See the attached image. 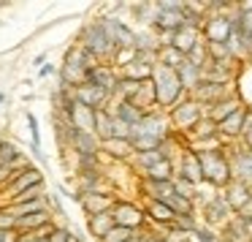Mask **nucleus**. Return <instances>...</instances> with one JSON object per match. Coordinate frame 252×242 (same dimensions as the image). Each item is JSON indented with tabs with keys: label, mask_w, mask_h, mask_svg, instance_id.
Segmentation results:
<instances>
[{
	"label": "nucleus",
	"mask_w": 252,
	"mask_h": 242,
	"mask_svg": "<svg viewBox=\"0 0 252 242\" xmlns=\"http://www.w3.org/2000/svg\"><path fill=\"white\" fill-rule=\"evenodd\" d=\"M149 79H152V84H155V98H158L160 112H171L176 104H182V101L187 98V93L182 90V82H179L174 68H165V66H158V63H155Z\"/></svg>",
	"instance_id": "nucleus-1"
},
{
	"label": "nucleus",
	"mask_w": 252,
	"mask_h": 242,
	"mask_svg": "<svg viewBox=\"0 0 252 242\" xmlns=\"http://www.w3.org/2000/svg\"><path fill=\"white\" fill-rule=\"evenodd\" d=\"M198 163H201V174H203V185H209L212 191H225L233 177H230V158H228V147L222 150H206V153H195Z\"/></svg>",
	"instance_id": "nucleus-2"
},
{
	"label": "nucleus",
	"mask_w": 252,
	"mask_h": 242,
	"mask_svg": "<svg viewBox=\"0 0 252 242\" xmlns=\"http://www.w3.org/2000/svg\"><path fill=\"white\" fill-rule=\"evenodd\" d=\"M76 44L82 46V49H87L90 55H95L100 63H111V57H114V52H117L114 41L109 39V33H106V28L100 25V19H93V22H87L79 30Z\"/></svg>",
	"instance_id": "nucleus-3"
},
{
	"label": "nucleus",
	"mask_w": 252,
	"mask_h": 242,
	"mask_svg": "<svg viewBox=\"0 0 252 242\" xmlns=\"http://www.w3.org/2000/svg\"><path fill=\"white\" fill-rule=\"evenodd\" d=\"M168 115V122H171V128L174 131H179V133H190L192 131V125H195L198 120H203L206 117V106H201L198 101H192L190 95H187L182 104H176L171 112H165Z\"/></svg>",
	"instance_id": "nucleus-4"
},
{
	"label": "nucleus",
	"mask_w": 252,
	"mask_h": 242,
	"mask_svg": "<svg viewBox=\"0 0 252 242\" xmlns=\"http://www.w3.org/2000/svg\"><path fill=\"white\" fill-rule=\"evenodd\" d=\"M41 182H44V174H41V169H35V166L22 169V171H14V177L8 180V185L0 191V207H8L19 193L30 191L33 185H41Z\"/></svg>",
	"instance_id": "nucleus-5"
},
{
	"label": "nucleus",
	"mask_w": 252,
	"mask_h": 242,
	"mask_svg": "<svg viewBox=\"0 0 252 242\" xmlns=\"http://www.w3.org/2000/svg\"><path fill=\"white\" fill-rule=\"evenodd\" d=\"M195 204H201V215H203V223L206 226H225L230 218H233V212H230L228 202H225L222 191H212L209 196L198 199Z\"/></svg>",
	"instance_id": "nucleus-6"
},
{
	"label": "nucleus",
	"mask_w": 252,
	"mask_h": 242,
	"mask_svg": "<svg viewBox=\"0 0 252 242\" xmlns=\"http://www.w3.org/2000/svg\"><path fill=\"white\" fill-rule=\"evenodd\" d=\"M111 218L114 226H125L130 231H144L147 229V215L138 207L136 202H125V199H117L114 207H111Z\"/></svg>",
	"instance_id": "nucleus-7"
},
{
	"label": "nucleus",
	"mask_w": 252,
	"mask_h": 242,
	"mask_svg": "<svg viewBox=\"0 0 252 242\" xmlns=\"http://www.w3.org/2000/svg\"><path fill=\"white\" fill-rule=\"evenodd\" d=\"M100 25L106 28V33H109V39L114 41L117 49H133L136 28H130L122 17H117V14H106V17H100Z\"/></svg>",
	"instance_id": "nucleus-8"
},
{
	"label": "nucleus",
	"mask_w": 252,
	"mask_h": 242,
	"mask_svg": "<svg viewBox=\"0 0 252 242\" xmlns=\"http://www.w3.org/2000/svg\"><path fill=\"white\" fill-rule=\"evenodd\" d=\"M236 8V6H233ZM230 14L233 11H225V14H206V22L201 28V36L206 44H225L230 36Z\"/></svg>",
	"instance_id": "nucleus-9"
},
{
	"label": "nucleus",
	"mask_w": 252,
	"mask_h": 242,
	"mask_svg": "<svg viewBox=\"0 0 252 242\" xmlns=\"http://www.w3.org/2000/svg\"><path fill=\"white\" fill-rule=\"evenodd\" d=\"M228 95H233V90H230V84H214V82H201L195 90L190 93L192 101H198L201 106H214L217 101L228 98Z\"/></svg>",
	"instance_id": "nucleus-10"
},
{
	"label": "nucleus",
	"mask_w": 252,
	"mask_h": 242,
	"mask_svg": "<svg viewBox=\"0 0 252 242\" xmlns=\"http://www.w3.org/2000/svg\"><path fill=\"white\" fill-rule=\"evenodd\" d=\"M222 196H225V202H228V207H230L233 215H241L247 209V204L252 202L250 185H247V182H239V180H230L228 185H225Z\"/></svg>",
	"instance_id": "nucleus-11"
},
{
	"label": "nucleus",
	"mask_w": 252,
	"mask_h": 242,
	"mask_svg": "<svg viewBox=\"0 0 252 242\" xmlns=\"http://www.w3.org/2000/svg\"><path fill=\"white\" fill-rule=\"evenodd\" d=\"M117 82H120V74H117L114 66H98L95 71H90L87 77H84V84H93V87L103 90V93H109L111 98H114V90H117Z\"/></svg>",
	"instance_id": "nucleus-12"
},
{
	"label": "nucleus",
	"mask_w": 252,
	"mask_h": 242,
	"mask_svg": "<svg viewBox=\"0 0 252 242\" xmlns=\"http://www.w3.org/2000/svg\"><path fill=\"white\" fill-rule=\"evenodd\" d=\"M114 202H117L114 193H82V196H79V207L84 209V215H87V218L111 212Z\"/></svg>",
	"instance_id": "nucleus-13"
},
{
	"label": "nucleus",
	"mask_w": 252,
	"mask_h": 242,
	"mask_svg": "<svg viewBox=\"0 0 252 242\" xmlns=\"http://www.w3.org/2000/svg\"><path fill=\"white\" fill-rule=\"evenodd\" d=\"M71 95H73V101H79V104L90 106V109H109V104L114 101L109 93H103V90L93 87V84H82V87L71 90Z\"/></svg>",
	"instance_id": "nucleus-14"
},
{
	"label": "nucleus",
	"mask_w": 252,
	"mask_h": 242,
	"mask_svg": "<svg viewBox=\"0 0 252 242\" xmlns=\"http://www.w3.org/2000/svg\"><path fill=\"white\" fill-rule=\"evenodd\" d=\"M230 158V177L239 182H247V185H252V150H236L233 155H228Z\"/></svg>",
	"instance_id": "nucleus-15"
},
{
	"label": "nucleus",
	"mask_w": 252,
	"mask_h": 242,
	"mask_svg": "<svg viewBox=\"0 0 252 242\" xmlns=\"http://www.w3.org/2000/svg\"><path fill=\"white\" fill-rule=\"evenodd\" d=\"M68 150L79 158H87V155H100V139L95 133H82V131H73L71 133V142H68Z\"/></svg>",
	"instance_id": "nucleus-16"
},
{
	"label": "nucleus",
	"mask_w": 252,
	"mask_h": 242,
	"mask_svg": "<svg viewBox=\"0 0 252 242\" xmlns=\"http://www.w3.org/2000/svg\"><path fill=\"white\" fill-rule=\"evenodd\" d=\"M68 120H71L73 131H82V133H95V109L73 101L71 109H68Z\"/></svg>",
	"instance_id": "nucleus-17"
},
{
	"label": "nucleus",
	"mask_w": 252,
	"mask_h": 242,
	"mask_svg": "<svg viewBox=\"0 0 252 242\" xmlns=\"http://www.w3.org/2000/svg\"><path fill=\"white\" fill-rule=\"evenodd\" d=\"M176 174L185 177V180H190L192 185H198V188L203 185L201 163H198V155L192 153V150H182V158H179V169H176ZM176 174H174V177H176Z\"/></svg>",
	"instance_id": "nucleus-18"
},
{
	"label": "nucleus",
	"mask_w": 252,
	"mask_h": 242,
	"mask_svg": "<svg viewBox=\"0 0 252 242\" xmlns=\"http://www.w3.org/2000/svg\"><path fill=\"white\" fill-rule=\"evenodd\" d=\"M244 115H247V106L236 109L230 117H225L222 122H217V136L222 142H233V139L241 136V128H244Z\"/></svg>",
	"instance_id": "nucleus-19"
},
{
	"label": "nucleus",
	"mask_w": 252,
	"mask_h": 242,
	"mask_svg": "<svg viewBox=\"0 0 252 242\" xmlns=\"http://www.w3.org/2000/svg\"><path fill=\"white\" fill-rule=\"evenodd\" d=\"M201 39H203V36H201V30H195V28H187V25H185V28H179L176 33H171L168 44L174 46L176 52H182V55L187 57V55L192 52V46H195Z\"/></svg>",
	"instance_id": "nucleus-20"
},
{
	"label": "nucleus",
	"mask_w": 252,
	"mask_h": 242,
	"mask_svg": "<svg viewBox=\"0 0 252 242\" xmlns=\"http://www.w3.org/2000/svg\"><path fill=\"white\" fill-rule=\"evenodd\" d=\"M241 106H244V104H241V95L233 93V95H228V98L217 101L214 106H209V109H206V117L214 122V125H217V122H222L225 117H230L236 109H241Z\"/></svg>",
	"instance_id": "nucleus-21"
},
{
	"label": "nucleus",
	"mask_w": 252,
	"mask_h": 242,
	"mask_svg": "<svg viewBox=\"0 0 252 242\" xmlns=\"http://www.w3.org/2000/svg\"><path fill=\"white\" fill-rule=\"evenodd\" d=\"M55 215L49 209H41V212H33V215H25V218H17V231L19 234H28V231H38V229H46V226H55Z\"/></svg>",
	"instance_id": "nucleus-22"
},
{
	"label": "nucleus",
	"mask_w": 252,
	"mask_h": 242,
	"mask_svg": "<svg viewBox=\"0 0 252 242\" xmlns=\"http://www.w3.org/2000/svg\"><path fill=\"white\" fill-rule=\"evenodd\" d=\"M100 155H106L111 161H130L136 155V150L125 139H106V142H100Z\"/></svg>",
	"instance_id": "nucleus-23"
},
{
	"label": "nucleus",
	"mask_w": 252,
	"mask_h": 242,
	"mask_svg": "<svg viewBox=\"0 0 252 242\" xmlns=\"http://www.w3.org/2000/svg\"><path fill=\"white\" fill-rule=\"evenodd\" d=\"M176 77H179V82H182V90H185L187 95L192 93V90L198 87V84L203 82V68H198V66H192L190 60H182V66L176 68Z\"/></svg>",
	"instance_id": "nucleus-24"
},
{
	"label": "nucleus",
	"mask_w": 252,
	"mask_h": 242,
	"mask_svg": "<svg viewBox=\"0 0 252 242\" xmlns=\"http://www.w3.org/2000/svg\"><path fill=\"white\" fill-rule=\"evenodd\" d=\"M144 215H147V223L158 226V229H165V226H171V220H174V212H171L163 202H155V199H147Z\"/></svg>",
	"instance_id": "nucleus-25"
},
{
	"label": "nucleus",
	"mask_w": 252,
	"mask_h": 242,
	"mask_svg": "<svg viewBox=\"0 0 252 242\" xmlns=\"http://www.w3.org/2000/svg\"><path fill=\"white\" fill-rule=\"evenodd\" d=\"M130 104L136 106V109H141L144 115H147V112H152V109H158V98H155V84H152V79L141 82V87H138L136 95H133Z\"/></svg>",
	"instance_id": "nucleus-26"
},
{
	"label": "nucleus",
	"mask_w": 252,
	"mask_h": 242,
	"mask_svg": "<svg viewBox=\"0 0 252 242\" xmlns=\"http://www.w3.org/2000/svg\"><path fill=\"white\" fill-rule=\"evenodd\" d=\"M174 174H176V166H174V161H168V158H163V161H158V163L152 166V169H147L141 174V180H152V182H168V180H174Z\"/></svg>",
	"instance_id": "nucleus-27"
},
{
	"label": "nucleus",
	"mask_w": 252,
	"mask_h": 242,
	"mask_svg": "<svg viewBox=\"0 0 252 242\" xmlns=\"http://www.w3.org/2000/svg\"><path fill=\"white\" fill-rule=\"evenodd\" d=\"M114 229V218H111V212H103V215H93V218H87V231L95 237V240H103L109 231Z\"/></svg>",
	"instance_id": "nucleus-28"
},
{
	"label": "nucleus",
	"mask_w": 252,
	"mask_h": 242,
	"mask_svg": "<svg viewBox=\"0 0 252 242\" xmlns=\"http://www.w3.org/2000/svg\"><path fill=\"white\" fill-rule=\"evenodd\" d=\"M160 41L155 36L152 28H138L136 30V39H133V49L136 52H158Z\"/></svg>",
	"instance_id": "nucleus-29"
},
{
	"label": "nucleus",
	"mask_w": 252,
	"mask_h": 242,
	"mask_svg": "<svg viewBox=\"0 0 252 242\" xmlns=\"http://www.w3.org/2000/svg\"><path fill=\"white\" fill-rule=\"evenodd\" d=\"M217 136V125H214L209 117H203V120H198L195 125H192V131L187 133V139H190V144L195 142H206V139H214Z\"/></svg>",
	"instance_id": "nucleus-30"
},
{
	"label": "nucleus",
	"mask_w": 252,
	"mask_h": 242,
	"mask_svg": "<svg viewBox=\"0 0 252 242\" xmlns=\"http://www.w3.org/2000/svg\"><path fill=\"white\" fill-rule=\"evenodd\" d=\"M182 60H185V55L182 52H176L171 44H160L158 46V66H165V68H179Z\"/></svg>",
	"instance_id": "nucleus-31"
},
{
	"label": "nucleus",
	"mask_w": 252,
	"mask_h": 242,
	"mask_svg": "<svg viewBox=\"0 0 252 242\" xmlns=\"http://www.w3.org/2000/svg\"><path fill=\"white\" fill-rule=\"evenodd\" d=\"M25 120H28V128H30V139H33V153L41 163L46 166V155L41 153V125H38V117L33 112H25Z\"/></svg>",
	"instance_id": "nucleus-32"
},
{
	"label": "nucleus",
	"mask_w": 252,
	"mask_h": 242,
	"mask_svg": "<svg viewBox=\"0 0 252 242\" xmlns=\"http://www.w3.org/2000/svg\"><path fill=\"white\" fill-rule=\"evenodd\" d=\"M171 182H174V193H176V196L187 199V202H192V204L198 202V193H201V188H198V185H192L190 180H185V177H179V174H176Z\"/></svg>",
	"instance_id": "nucleus-33"
},
{
	"label": "nucleus",
	"mask_w": 252,
	"mask_h": 242,
	"mask_svg": "<svg viewBox=\"0 0 252 242\" xmlns=\"http://www.w3.org/2000/svg\"><path fill=\"white\" fill-rule=\"evenodd\" d=\"M152 68H155V66H144V63L133 60L130 66H125V68L120 71V77L133 79V82H147V79L152 77Z\"/></svg>",
	"instance_id": "nucleus-34"
},
{
	"label": "nucleus",
	"mask_w": 252,
	"mask_h": 242,
	"mask_svg": "<svg viewBox=\"0 0 252 242\" xmlns=\"http://www.w3.org/2000/svg\"><path fill=\"white\" fill-rule=\"evenodd\" d=\"M163 158H165V155L160 153V150H152V153H136V155L130 158V163L138 169V174H144V171L152 169V166L158 163V161H163Z\"/></svg>",
	"instance_id": "nucleus-35"
},
{
	"label": "nucleus",
	"mask_w": 252,
	"mask_h": 242,
	"mask_svg": "<svg viewBox=\"0 0 252 242\" xmlns=\"http://www.w3.org/2000/svg\"><path fill=\"white\" fill-rule=\"evenodd\" d=\"M95 136L100 142L111 139V112L109 109H95Z\"/></svg>",
	"instance_id": "nucleus-36"
},
{
	"label": "nucleus",
	"mask_w": 252,
	"mask_h": 242,
	"mask_svg": "<svg viewBox=\"0 0 252 242\" xmlns=\"http://www.w3.org/2000/svg\"><path fill=\"white\" fill-rule=\"evenodd\" d=\"M127 11L133 14V19H136L138 25H144V28H152V22H155V6L141 3V6H130Z\"/></svg>",
	"instance_id": "nucleus-37"
},
{
	"label": "nucleus",
	"mask_w": 252,
	"mask_h": 242,
	"mask_svg": "<svg viewBox=\"0 0 252 242\" xmlns=\"http://www.w3.org/2000/svg\"><path fill=\"white\" fill-rule=\"evenodd\" d=\"M171 229L185 231V234L192 237V231L198 229V220H195V215H174V220H171Z\"/></svg>",
	"instance_id": "nucleus-38"
},
{
	"label": "nucleus",
	"mask_w": 252,
	"mask_h": 242,
	"mask_svg": "<svg viewBox=\"0 0 252 242\" xmlns=\"http://www.w3.org/2000/svg\"><path fill=\"white\" fill-rule=\"evenodd\" d=\"M187 60H190L192 66H198V68H203V66H206V63H209V49H206V41H203V39L198 41V44L192 46V52L187 55Z\"/></svg>",
	"instance_id": "nucleus-39"
},
{
	"label": "nucleus",
	"mask_w": 252,
	"mask_h": 242,
	"mask_svg": "<svg viewBox=\"0 0 252 242\" xmlns=\"http://www.w3.org/2000/svg\"><path fill=\"white\" fill-rule=\"evenodd\" d=\"M138 234H141V231H130V229H125V226H114L100 242H127V240H133V237H138Z\"/></svg>",
	"instance_id": "nucleus-40"
},
{
	"label": "nucleus",
	"mask_w": 252,
	"mask_h": 242,
	"mask_svg": "<svg viewBox=\"0 0 252 242\" xmlns=\"http://www.w3.org/2000/svg\"><path fill=\"white\" fill-rule=\"evenodd\" d=\"M192 237H195L198 242H217L220 240V234L212 229V226H206V223H198V229L192 231Z\"/></svg>",
	"instance_id": "nucleus-41"
},
{
	"label": "nucleus",
	"mask_w": 252,
	"mask_h": 242,
	"mask_svg": "<svg viewBox=\"0 0 252 242\" xmlns=\"http://www.w3.org/2000/svg\"><path fill=\"white\" fill-rule=\"evenodd\" d=\"M55 226H46V229L38 231H28V234H19V242H49V234Z\"/></svg>",
	"instance_id": "nucleus-42"
},
{
	"label": "nucleus",
	"mask_w": 252,
	"mask_h": 242,
	"mask_svg": "<svg viewBox=\"0 0 252 242\" xmlns=\"http://www.w3.org/2000/svg\"><path fill=\"white\" fill-rule=\"evenodd\" d=\"M73 231L68 229V226H63V223H55V229H52V234H49V242H71L73 240Z\"/></svg>",
	"instance_id": "nucleus-43"
},
{
	"label": "nucleus",
	"mask_w": 252,
	"mask_h": 242,
	"mask_svg": "<svg viewBox=\"0 0 252 242\" xmlns=\"http://www.w3.org/2000/svg\"><path fill=\"white\" fill-rule=\"evenodd\" d=\"M0 229H17V218L8 207H0Z\"/></svg>",
	"instance_id": "nucleus-44"
},
{
	"label": "nucleus",
	"mask_w": 252,
	"mask_h": 242,
	"mask_svg": "<svg viewBox=\"0 0 252 242\" xmlns=\"http://www.w3.org/2000/svg\"><path fill=\"white\" fill-rule=\"evenodd\" d=\"M0 242H19L17 229H0Z\"/></svg>",
	"instance_id": "nucleus-45"
},
{
	"label": "nucleus",
	"mask_w": 252,
	"mask_h": 242,
	"mask_svg": "<svg viewBox=\"0 0 252 242\" xmlns=\"http://www.w3.org/2000/svg\"><path fill=\"white\" fill-rule=\"evenodd\" d=\"M57 74V66L55 63H44V66L38 68V79H46V77H55Z\"/></svg>",
	"instance_id": "nucleus-46"
},
{
	"label": "nucleus",
	"mask_w": 252,
	"mask_h": 242,
	"mask_svg": "<svg viewBox=\"0 0 252 242\" xmlns=\"http://www.w3.org/2000/svg\"><path fill=\"white\" fill-rule=\"evenodd\" d=\"M3 101H6V93H3V90H0V104H3Z\"/></svg>",
	"instance_id": "nucleus-47"
},
{
	"label": "nucleus",
	"mask_w": 252,
	"mask_h": 242,
	"mask_svg": "<svg viewBox=\"0 0 252 242\" xmlns=\"http://www.w3.org/2000/svg\"><path fill=\"white\" fill-rule=\"evenodd\" d=\"M155 242H168V240H163V237H158V240H155Z\"/></svg>",
	"instance_id": "nucleus-48"
},
{
	"label": "nucleus",
	"mask_w": 252,
	"mask_h": 242,
	"mask_svg": "<svg viewBox=\"0 0 252 242\" xmlns=\"http://www.w3.org/2000/svg\"><path fill=\"white\" fill-rule=\"evenodd\" d=\"M127 242H138V237H133V240H127Z\"/></svg>",
	"instance_id": "nucleus-49"
}]
</instances>
